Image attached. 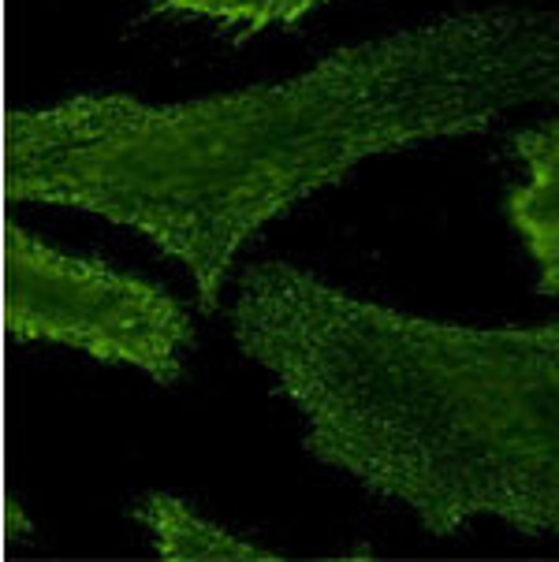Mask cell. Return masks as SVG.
<instances>
[{
	"instance_id": "obj_6",
	"label": "cell",
	"mask_w": 559,
	"mask_h": 562,
	"mask_svg": "<svg viewBox=\"0 0 559 562\" xmlns=\"http://www.w3.org/2000/svg\"><path fill=\"white\" fill-rule=\"evenodd\" d=\"M321 4L328 0H149L154 12L205 19L235 37H250L272 26H295Z\"/></svg>"
},
{
	"instance_id": "obj_5",
	"label": "cell",
	"mask_w": 559,
	"mask_h": 562,
	"mask_svg": "<svg viewBox=\"0 0 559 562\" xmlns=\"http://www.w3.org/2000/svg\"><path fill=\"white\" fill-rule=\"evenodd\" d=\"M135 518L154 532L157 555L168 562H187V559H258V562H272L283 559L280 551L258 548L250 540L235 537L224 526H213V521L198 518V514L187 507L183 499L165 492H149L146 499L135 507Z\"/></svg>"
},
{
	"instance_id": "obj_1",
	"label": "cell",
	"mask_w": 559,
	"mask_h": 562,
	"mask_svg": "<svg viewBox=\"0 0 559 562\" xmlns=\"http://www.w3.org/2000/svg\"><path fill=\"white\" fill-rule=\"evenodd\" d=\"M559 104V15L473 8L328 53L277 86L183 104L75 93L8 116L12 202L105 216L194 276L213 313L250 235L366 157Z\"/></svg>"
},
{
	"instance_id": "obj_2",
	"label": "cell",
	"mask_w": 559,
	"mask_h": 562,
	"mask_svg": "<svg viewBox=\"0 0 559 562\" xmlns=\"http://www.w3.org/2000/svg\"><path fill=\"white\" fill-rule=\"evenodd\" d=\"M232 336L306 422V451L433 537L496 518L559 537V321L470 328L250 265Z\"/></svg>"
},
{
	"instance_id": "obj_4",
	"label": "cell",
	"mask_w": 559,
	"mask_h": 562,
	"mask_svg": "<svg viewBox=\"0 0 559 562\" xmlns=\"http://www.w3.org/2000/svg\"><path fill=\"white\" fill-rule=\"evenodd\" d=\"M526 183L507 194V221L537 265V291L559 294V120L534 123L511 138Z\"/></svg>"
},
{
	"instance_id": "obj_3",
	"label": "cell",
	"mask_w": 559,
	"mask_h": 562,
	"mask_svg": "<svg viewBox=\"0 0 559 562\" xmlns=\"http://www.w3.org/2000/svg\"><path fill=\"white\" fill-rule=\"evenodd\" d=\"M8 310L15 342H56L105 366H135L157 384L183 376L194 324L172 294L105 261L71 257L8 227Z\"/></svg>"
}]
</instances>
